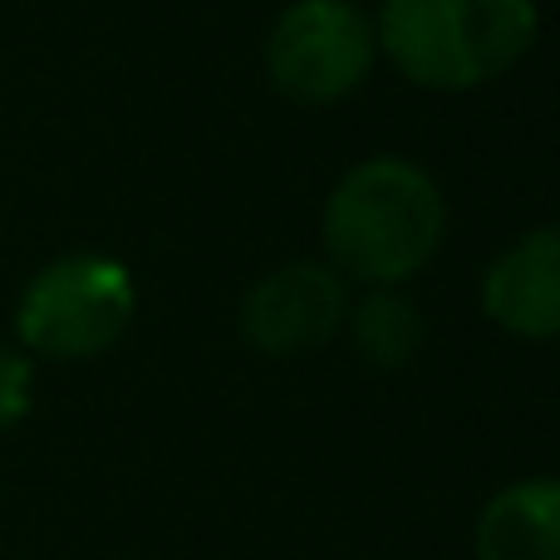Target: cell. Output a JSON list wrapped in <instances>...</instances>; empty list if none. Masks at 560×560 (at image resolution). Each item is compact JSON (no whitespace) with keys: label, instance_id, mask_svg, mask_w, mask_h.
I'll return each instance as SVG.
<instances>
[{"label":"cell","instance_id":"cell-7","mask_svg":"<svg viewBox=\"0 0 560 560\" xmlns=\"http://www.w3.org/2000/svg\"><path fill=\"white\" fill-rule=\"evenodd\" d=\"M477 560H560V477L512 482L482 506Z\"/></svg>","mask_w":560,"mask_h":560},{"label":"cell","instance_id":"cell-9","mask_svg":"<svg viewBox=\"0 0 560 560\" xmlns=\"http://www.w3.org/2000/svg\"><path fill=\"white\" fill-rule=\"evenodd\" d=\"M30 398H35V364L25 349L0 345V433L30 413Z\"/></svg>","mask_w":560,"mask_h":560},{"label":"cell","instance_id":"cell-5","mask_svg":"<svg viewBox=\"0 0 560 560\" xmlns=\"http://www.w3.org/2000/svg\"><path fill=\"white\" fill-rule=\"evenodd\" d=\"M349 319V285L329 261H290L256 280L242 300V339L256 354H310Z\"/></svg>","mask_w":560,"mask_h":560},{"label":"cell","instance_id":"cell-2","mask_svg":"<svg viewBox=\"0 0 560 560\" xmlns=\"http://www.w3.org/2000/svg\"><path fill=\"white\" fill-rule=\"evenodd\" d=\"M536 0H384L374 39L423 89H477L536 45Z\"/></svg>","mask_w":560,"mask_h":560},{"label":"cell","instance_id":"cell-6","mask_svg":"<svg viewBox=\"0 0 560 560\" xmlns=\"http://www.w3.org/2000/svg\"><path fill=\"white\" fill-rule=\"evenodd\" d=\"M482 310L516 339H560V226L526 232L482 280Z\"/></svg>","mask_w":560,"mask_h":560},{"label":"cell","instance_id":"cell-4","mask_svg":"<svg viewBox=\"0 0 560 560\" xmlns=\"http://www.w3.org/2000/svg\"><path fill=\"white\" fill-rule=\"evenodd\" d=\"M374 25L349 0H295L266 39V74L295 104H335L364 84L374 65Z\"/></svg>","mask_w":560,"mask_h":560},{"label":"cell","instance_id":"cell-3","mask_svg":"<svg viewBox=\"0 0 560 560\" xmlns=\"http://www.w3.org/2000/svg\"><path fill=\"white\" fill-rule=\"evenodd\" d=\"M133 276L114 256H59L25 285L15 310L20 345L45 359H94L133 325Z\"/></svg>","mask_w":560,"mask_h":560},{"label":"cell","instance_id":"cell-8","mask_svg":"<svg viewBox=\"0 0 560 560\" xmlns=\"http://www.w3.org/2000/svg\"><path fill=\"white\" fill-rule=\"evenodd\" d=\"M349 339L369 369H404L423 349V315L398 290H369L349 305Z\"/></svg>","mask_w":560,"mask_h":560},{"label":"cell","instance_id":"cell-1","mask_svg":"<svg viewBox=\"0 0 560 560\" xmlns=\"http://www.w3.org/2000/svg\"><path fill=\"white\" fill-rule=\"evenodd\" d=\"M443 192L408 158H369L349 167L319 217L329 266L369 290H394L423 271L443 246Z\"/></svg>","mask_w":560,"mask_h":560}]
</instances>
